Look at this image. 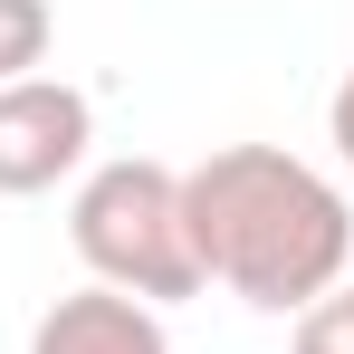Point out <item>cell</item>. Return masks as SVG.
<instances>
[{"label":"cell","mask_w":354,"mask_h":354,"mask_svg":"<svg viewBox=\"0 0 354 354\" xmlns=\"http://www.w3.org/2000/svg\"><path fill=\"white\" fill-rule=\"evenodd\" d=\"M182 221L201 288L221 278L259 316H306L354 268V201L288 144H221L182 173Z\"/></svg>","instance_id":"obj_1"},{"label":"cell","mask_w":354,"mask_h":354,"mask_svg":"<svg viewBox=\"0 0 354 354\" xmlns=\"http://www.w3.org/2000/svg\"><path fill=\"white\" fill-rule=\"evenodd\" d=\"M67 239L96 268V288L134 297V306H173V297L201 288L192 221H182V173L153 163V153H115V163H96V173L77 182Z\"/></svg>","instance_id":"obj_2"},{"label":"cell","mask_w":354,"mask_h":354,"mask_svg":"<svg viewBox=\"0 0 354 354\" xmlns=\"http://www.w3.org/2000/svg\"><path fill=\"white\" fill-rule=\"evenodd\" d=\"M96 144V106L67 77H19L0 86V201H39L58 192Z\"/></svg>","instance_id":"obj_3"},{"label":"cell","mask_w":354,"mask_h":354,"mask_svg":"<svg viewBox=\"0 0 354 354\" xmlns=\"http://www.w3.org/2000/svg\"><path fill=\"white\" fill-rule=\"evenodd\" d=\"M29 354H173V335H163V316L134 306V297L77 288V297H58V306L29 326Z\"/></svg>","instance_id":"obj_4"},{"label":"cell","mask_w":354,"mask_h":354,"mask_svg":"<svg viewBox=\"0 0 354 354\" xmlns=\"http://www.w3.org/2000/svg\"><path fill=\"white\" fill-rule=\"evenodd\" d=\"M48 39H58V10L48 0H0V86L39 77L48 67Z\"/></svg>","instance_id":"obj_5"},{"label":"cell","mask_w":354,"mask_h":354,"mask_svg":"<svg viewBox=\"0 0 354 354\" xmlns=\"http://www.w3.org/2000/svg\"><path fill=\"white\" fill-rule=\"evenodd\" d=\"M326 134H335V153H345V173H354V67H345V86H335V106H326Z\"/></svg>","instance_id":"obj_6"},{"label":"cell","mask_w":354,"mask_h":354,"mask_svg":"<svg viewBox=\"0 0 354 354\" xmlns=\"http://www.w3.org/2000/svg\"><path fill=\"white\" fill-rule=\"evenodd\" d=\"M335 297H345V306H354V288H335Z\"/></svg>","instance_id":"obj_7"}]
</instances>
